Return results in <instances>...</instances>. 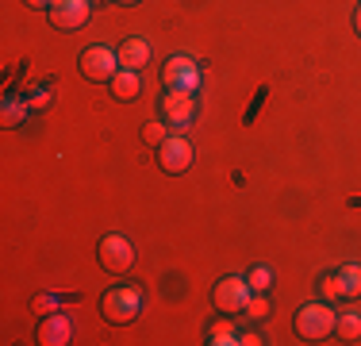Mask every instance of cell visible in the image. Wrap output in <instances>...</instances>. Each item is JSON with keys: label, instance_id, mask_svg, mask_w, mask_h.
<instances>
[{"label": "cell", "instance_id": "3957f363", "mask_svg": "<svg viewBox=\"0 0 361 346\" xmlns=\"http://www.w3.org/2000/svg\"><path fill=\"white\" fill-rule=\"evenodd\" d=\"M334 319L338 316L331 311V304H304L296 311V335L307 342H319L334 331Z\"/></svg>", "mask_w": 361, "mask_h": 346}, {"label": "cell", "instance_id": "9c48e42d", "mask_svg": "<svg viewBox=\"0 0 361 346\" xmlns=\"http://www.w3.org/2000/svg\"><path fill=\"white\" fill-rule=\"evenodd\" d=\"M196 119V100L192 93H166L161 97V124H169L173 131L188 127Z\"/></svg>", "mask_w": 361, "mask_h": 346}, {"label": "cell", "instance_id": "4316f807", "mask_svg": "<svg viewBox=\"0 0 361 346\" xmlns=\"http://www.w3.org/2000/svg\"><path fill=\"white\" fill-rule=\"evenodd\" d=\"M92 4H104V0H92Z\"/></svg>", "mask_w": 361, "mask_h": 346}, {"label": "cell", "instance_id": "7a4b0ae2", "mask_svg": "<svg viewBox=\"0 0 361 346\" xmlns=\"http://www.w3.org/2000/svg\"><path fill=\"white\" fill-rule=\"evenodd\" d=\"M250 285H246V277L231 273V277H219L216 289H212V304H216L223 316H238V311H246V300H250Z\"/></svg>", "mask_w": 361, "mask_h": 346}, {"label": "cell", "instance_id": "6da1fadb", "mask_svg": "<svg viewBox=\"0 0 361 346\" xmlns=\"http://www.w3.org/2000/svg\"><path fill=\"white\" fill-rule=\"evenodd\" d=\"M100 311H104L108 323L123 327L142 311V292L131 289V285H116V289H108L104 297H100Z\"/></svg>", "mask_w": 361, "mask_h": 346}, {"label": "cell", "instance_id": "5bb4252c", "mask_svg": "<svg viewBox=\"0 0 361 346\" xmlns=\"http://www.w3.org/2000/svg\"><path fill=\"white\" fill-rule=\"evenodd\" d=\"M23 116H27V104L16 100V97H8L4 108H0V124H4V127H20Z\"/></svg>", "mask_w": 361, "mask_h": 346}, {"label": "cell", "instance_id": "4fadbf2b", "mask_svg": "<svg viewBox=\"0 0 361 346\" xmlns=\"http://www.w3.org/2000/svg\"><path fill=\"white\" fill-rule=\"evenodd\" d=\"M338 285H342V297L346 300H357L361 297V266H342L338 270Z\"/></svg>", "mask_w": 361, "mask_h": 346}, {"label": "cell", "instance_id": "ffe728a7", "mask_svg": "<svg viewBox=\"0 0 361 346\" xmlns=\"http://www.w3.org/2000/svg\"><path fill=\"white\" fill-rule=\"evenodd\" d=\"M166 127H169V124H146V127H142V138H146V143H154V146H161V143L169 138Z\"/></svg>", "mask_w": 361, "mask_h": 346}, {"label": "cell", "instance_id": "8992f818", "mask_svg": "<svg viewBox=\"0 0 361 346\" xmlns=\"http://www.w3.org/2000/svg\"><path fill=\"white\" fill-rule=\"evenodd\" d=\"M97 258L108 273H127L135 262V246H131V239H123V235H104L97 246Z\"/></svg>", "mask_w": 361, "mask_h": 346}, {"label": "cell", "instance_id": "d4e9b609", "mask_svg": "<svg viewBox=\"0 0 361 346\" xmlns=\"http://www.w3.org/2000/svg\"><path fill=\"white\" fill-rule=\"evenodd\" d=\"M354 31L361 35V4H357V12H354Z\"/></svg>", "mask_w": 361, "mask_h": 346}, {"label": "cell", "instance_id": "7c38bea8", "mask_svg": "<svg viewBox=\"0 0 361 346\" xmlns=\"http://www.w3.org/2000/svg\"><path fill=\"white\" fill-rule=\"evenodd\" d=\"M139 93H142L139 73H135V69H123V66H119V73L111 77V97L123 100V104H131L135 97H139Z\"/></svg>", "mask_w": 361, "mask_h": 346}, {"label": "cell", "instance_id": "44dd1931", "mask_svg": "<svg viewBox=\"0 0 361 346\" xmlns=\"http://www.w3.org/2000/svg\"><path fill=\"white\" fill-rule=\"evenodd\" d=\"M35 308H39V316H54L58 300H50V297H39V300H35Z\"/></svg>", "mask_w": 361, "mask_h": 346}, {"label": "cell", "instance_id": "52a82bcc", "mask_svg": "<svg viewBox=\"0 0 361 346\" xmlns=\"http://www.w3.org/2000/svg\"><path fill=\"white\" fill-rule=\"evenodd\" d=\"M92 16V0H54L50 4V23L58 31H77L85 28Z\"/></svg>", "mask_w": 361, "mask_h": 346}, {"label": "cell", "instance_id": "603a6c76", "mask_svg": "<svg viewBox=\"0 0 361 346\" xmlns=\"http://www.w3.org/2000/svg\"><path fill=\"white\" fill-rule=\"evenodd\" d=\"M23 4H27V8H47V12H50V4H54V0H23Z\"/></svg>", "mask_w": 361, "mask_h": 346}, {"label": "cell", "instance_id": "d6986e66", "mask_svg": "<svg viewBox=\"0 0 361 346\" xmlns=\"http://www.w3.org/2000/svg\"><path fill=\"white\" fill-rule=\"evenodd\" d=\"M319 292L326 300H338L342 297V285H338V273H326L323 281H319Z\"/></svg>", "mask_w": 361, "mask_h": 346}, {"label": "cell", "instance_id": "cb8c5ba5", "mask_svg": "<svg viewBox=\"0 0 361 346\" xmlns=\"http://www.w3.org/2000/svg\"><path fill=\"white\" fill-rule=\"evenodd\" d=\"M238 342H243V346H257V342H262V339H257V335L250 331V335H243V339H238Z\"/></svg>", "mask_w": 361, "mask_h": 346}, {"label": "cell", "instance_id": "e0dca14e", "mask_svg": "<svg viewBox=\"0 0 361 346\" xmlns=\"http://www.w3.org/2000/svg\"><path fill=\"white\" fill-rule=\"evenodd\" d=\"M334 331H338V339H357V335H361V316L334 319Z\"/></svg>", "mask_w": 361, "mask_h": 346}, {"label": "cell", "instance_id": "8fae6325", "mask_svg": "<svg viewBox=\"0 0 361 346\" xmlns=\"http://www.w3.org/2000/svg\"><path fill=\"white\" fill-rule=\"evenodd\" d=\"M70 335H73V327H70V319L66 316H47L42 319V327H39V342L42 346H66L70 342Z\"/></svg>", "mask_w": 361, "mask_h": 346}, {"label": "cell", "instance_id": "2e32d148", "mask_svg": "<svg viewBox=\"0 0 361 346\" xmlns=\"http://www.w3.org/2000/svg\"><path fill=\"white\" fill-rule=\"evenodd\" d=\"M246 285H250V292H265L273 285V270H265V266H254L250 273H246Z\"/></svg>", "mask_w": 361, "mask_h": 346}, {"label": "cell", "instance_id": "277c9868", "mask_svg": "<svg viewBox=\"0 0 361 346\" xmlns=\"http://www.w3.org/2000/svg\"><path fill=\"white\" fill-rule=\"evenodd\" d=\"M161 85H166L169 93H196V85H200V66L188 54H173L161 66Z\"/></svg>", "mask_w": 361, "mask_h": 346}, {"label": "cell", "instance_id": "ac0fdd59", "mask_svg": "<svg viewBox=\"0 0 361 346\" xmlns=\"http://www.w3.org/2000/svg\"><path fill=\"white\" fill-rule=\"evenodd\" d=\"M246 316H250V319H265V316H269V300H265L262 292H254V297L246 300Z\"/></svg>", "mask_w": 361, "mask_h": 346}, {"label": "cell", "instance_id": "9a60e30c", "mask_svg": "<svg viewBox=\"0 0 361 346\" xmlns=\"http://www.w3.org/2000/svg\"><path fill=\"white\" fill-rule=\"evenodd\" d=\"M243 335L235 331L231 323H216V327H208V342L212 346H231V342H238Z\"/></svg>", "mask_w": 361, "mask_h": 346}, {"label": "cell", "instance_id": "30bf717a", "mask_svg": "<svg viewBox=\"0 0 361 346\" xmlns=\"http://www.w3.org/2000/svg\"><path fill=\"white\" fill-rule=\"evenodd\" d=\"M116 54H119V66L123 69H135V73H139V69L150 62V42L146 39H123Z\"/></svg>", "mask_w": 361, "mask_h": 346}, {"label": "cell", "instance_id": "5b68a950", "mask_svg": "<svg viewBox=\"0 0 361 346\" xmlns=\"http://www.w3.org/2000/svg\"><path fill=\"white\" fill-rule=\"evenodd\" d=\"M77 66H81L85 81H111L119 73V54L108 47H89V50H81Z\"/></svg>", "mask_w": 361, "mask_h": 346}, {"label": "cell", "instance_id": "7402d4cb", "mask_svg": "<svg viewBox=\"0 0 361 346\" xmlns=\"http://www.w3.org/2000/svg\"><path fill=\"white\" fill-rule=\"evenodd\" d=\"M47 100H50V89H35V97H31V108H47Z\"/></svg>", "mask_w": 361, "mask_h": 346}, {"label": "cell", "instance_id": "ba28073f", "mask_svg": "<svg viewBox=\"0 0 361 346\" xmlns=\"http://www.w3.org/2000/svg\"><path fill=\"white\" fill-rule=\"evenodd\" d=\"M192 158H196V150H192V143H188L185 135H169L166 143L158 146V166L166 173H185L188 166H192Z\"/></svg>", "mask_w": 361, "mask_h": 346}, {"label": "cell", "instance_id": "484cf974", "mask_svg": "<svg viewBox=\"0 0 361 346\" xmlns=\"http://www.w3.org/2000/svg\"><path fill=\"white\" fill-rule=\"evenodd\" d=\"M116 4H127V8H131V4H139V0H116Z\"/></svg>", "mask_w": 361, "mask_h": 346}]
</instances>
